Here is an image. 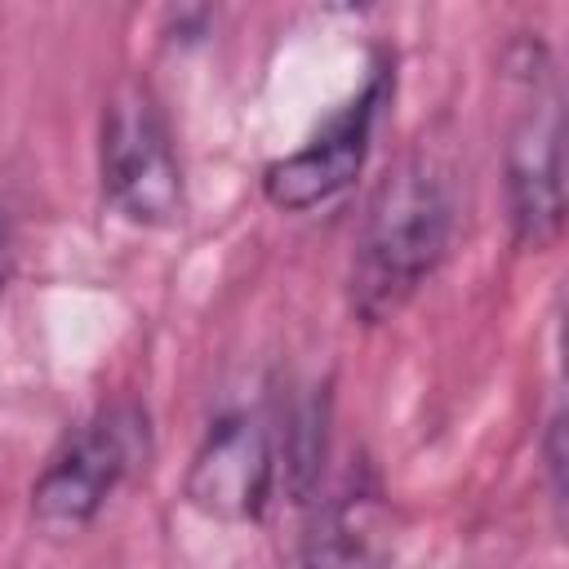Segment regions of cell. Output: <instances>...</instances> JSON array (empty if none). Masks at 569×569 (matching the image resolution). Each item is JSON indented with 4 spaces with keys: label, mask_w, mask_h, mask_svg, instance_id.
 Returning a JSON list of instances; mask_svg holds the SVG:
<instances>
[{
    "label": "cell",
    "mask_w": 569,
    "mask_h": 569,
    "mask_svg": "<svg viewBox=\"0 0 569 569\" xmlns=\"http://www.w3.org/2000/svg\"><path fill=\"white\" fill-rule=\"evenodd\" d=\"M449 231L453 187L445 164L431 156H405L396 169H387L365 204L351 253V316H360L365 325L391 320L440 267Z\"/></svg>",
    "instance_id": "cell-1"
},
{
    "label": "cell",
    "mask_w": 569,
    "mask_h": 569,
    "mask_svg": "<svg viewBox=\"0 0 569 569\" xmlns=\"http://www.w3.org/2000/svg\"><path fill=\"white\" fill-rule=\"evenodd\" d=\"M151 453V418L138 400L102 405L49 453L31 485V520L44 538H76L98 520L120 480Z\"/></svg>",
    "instance_id": "cell-2"
},
{
    "label": "cell",
    "mask_w": 569,
    "mask_h": 569,
    "mask_svg": "<svg viewBox=\"0 0 569 569\" xmlns=\"http://www.w3.org/2000/svg\"><path fill=\"white\" fill-rule=\"evenodd\" d=\"M507 80L520 89V107L507 129V209L520 244L547 249L565 222L560 187V84L542 40H516L507 49Z\"/></svg>",
    "instance_id": "cell-3"
},
{
    "label": "cell",
    "mask_w": 569,
    "mask_h": 569,
    "mask_svg": "<svg viewBox=\"0 0 569 569\" xmlns=\"http://www.w3.org/2000/svg\"><path fill=\"white\" fill-rule=\"evenodd\" d=\"M98 178L107 204L138 227H173L182 218V169L160 98L142 80H120L102 102Z\"/></svg>",
    "instance_id": "cell-4"
},
{
    "label": "cell",
    "mask_w": 569,
    "mask_h": 569,
    "mask_svg": "<svg viewBox=\"0 0 569 569\" xmlns=\"http://www.w3.org/2000/svg\"><path fill=\"white\" fill-rule=\"evenodd\" d=\"M271 485H276V445L267 422L249 409H227L204 427L182 493L209 520L249 525L267 511Z\"/></svg>",
    "instance_id": "cell-5"
},
{
    "label": "cell",
    "mask_w": 569,
    "mask_h": 569,
    "mask_svg": "<svg viewBox=\"0 0 569 569\" xmlns=\"http://www.w3.org/2000/svg\"><path fill=\"white\" fill-rule=\"evenodd\" d=\"M382 98H387V71H373L369 84L347 107H338L316 138H307V147H298L262 169V196L284 213H302V209H316V204L333 200L338 191H347L369 156V138H373Z\"/></svg>",
    "instance_id": "cell-6"
},
{
    "label": "cell",
    "mask_w": 569,
    "mask_h": 569,
    "mask_svg": "<svg viewBox=\"0 0 569 569\" xmlns=\"http://www.w3.org/2000/svg\"><path fill=\"white\" fill-rule=\"evenodd\" d=\"M365 498H342L333 502L307 542V569H391V556L369 529Z\"/></svg>",
    "instance_id": "cell-7"
},
{
    "label": "cell",
    "mask_w": 569,
    "mask_h": 569,
    "mask_svg": "<svg viewBox=\"0 0 569 569\" xmlns=\"http://www.w3.org/2000/svg\"><path fill=\"white\" fill-rule=\"evenodd\" d=\"M542 458H547V471H551V502L560 507L565 502V418L551 413L547 422V436H542Z\"/></svg>",
    "instance_id": "cell-8"
},
{
    "label": "cell",
    "mask_w": 569,
    "mask_h": 569,
    "mask_svg": "<svg viewBox=\"0 0 569 569\" xmlns=\"http://www.w3.org/2000/svg\"><path fill=\"white\" fill-rule=\"evenodd\" d=\"M9 271H13V236H9V222H4V213H0V298H4Z\"/></svg>",
    "instance_id": "cell-9"
}]
</instances>
